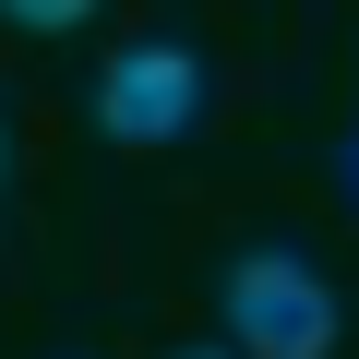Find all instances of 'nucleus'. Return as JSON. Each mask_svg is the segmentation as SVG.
Here are the masks:
<instances>
[{
    "label": "nucleus",
    "mask_w": 359,
    "mask_h": 359,
    "mask_svg": "<svg viewBox=\"0 0 359 359\" xmlns=\"http://www.w3.org/2000/svg\"><path fill=\"white\" fill-rule=\"evenodd\" d=\"M335 180H347V204H359V132H347V156H335Z\"/></svg>",
    "instance_id": "20e7f679"
},
{
    "label": "nucleus",
    "mask_w": 359,
    "mask_h": 359,
    "mask_svg": "<svg viewBox=\"0 0 359 359\" xmlns=\"http://www.w3.org/2000/svg\"><path fill=\"white\" fill-rule=\"evenodd\" d=\"M180 359H240V347H180Z\"/></svg>",
    "instance_id": "39448f33"
},
{
    "label": "nucleus",
    "mask_w": 359,
    "mask_h": 359,
    "mask_svg": "<svg viewBox=\"0 0 359 359\" xmlns=\"http://www.w3.org/2000/svg\"><path fill=\"white\" fill-rule=\"evenodd\" d=\"M0 168H13V132H0Z\"/></svg>",
    "instance_id": "423d86ee"
},
{
    "label": "nucleus",
    "mask_w": 359,
    "mask_h": 359,
    "mask_svg": "<svg viewBox=\"0 0 359 359\" xmlns=\"http://www.w3.org/2000/svg\"><path fill=\"white\" fill-rule=\"evenodd\" d=\"M192 120H204V60L180 36H144L96 72V132L108 144H180Z\"/></svg>",
    "instance_id": "f03ea898"
},
{
    "label": "nucleus",
    "mask_w": 359,
    "mask_h": 359,
    "mask_svg": "<svg viewBox=\"0 0 359 359\" xmlns=\"http://www.w3.org/2000/svg\"><path fill=\"white\" fill-rule=\"evenodd\" d=\"M216 323H228L240 359H335V335H347L323 264L287 252V240H252V252L216 276Z\"/></svg>",
    "instance_id": "f257e3e1"
},
{
    "label": "nucleus",
    "mask_w": 359,
    "mask_h": 359,
    "mask_svg": "<svg viewBox=\"0 0 359 359\" xmlns=\"http://www.w3.org/2000/svg\"><path fill=\"white\" fill-rule=\"evenodd\" d=\"M0 13H13V25H25V36H72V25H84V13H96V0H0Z\"/></svg>",
    "instance_id": "7ed1b4c3"
}]
</instances>
